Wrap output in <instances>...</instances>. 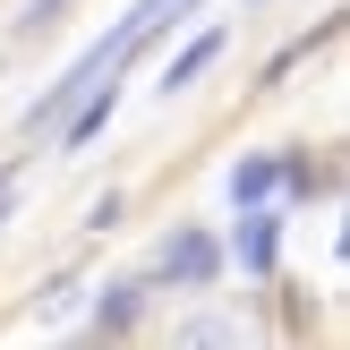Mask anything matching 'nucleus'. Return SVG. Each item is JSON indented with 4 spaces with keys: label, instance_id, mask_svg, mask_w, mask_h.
Instances as JSON below:
<instances>
[{
    "label": "nucleus",
    "instance_id": "1",
    "mask_svg": "<svg viewBox=\"0 0 350 350\" xmlns=\"http://www.w3.org/2000/svg\"><path fill=\"white\" fill-rule=\"evenodd\" d=\"M214 273H222V239H214V231H171V239H163V282L214 291Z\"/></svg>",
    "mask_w": 350,
    "mask_h": 350
},
{
    "label": "nucleus",
    "instance_id": "5",
    "mask_svg": "<svg viewBox=\"0 0 350 350\" xmlns=\"http://www.w3.org/2000/svg\"><path fill=\"white\" fill-rule=\"evenodd\" d=\"M222 43H231V34H222V26H214V34H197V43H188V51H180V60H171V68H163V94H180V85H197V77H205V68H214V60H222Z\"/></svg>",
    "mask_w": 350,
    "mask_h": 350
},
{
    "label": "nucleus",
    "instance_id": "2",
    "mask_svg": "<svg viewBox=\"0 0 350 350\" xmlns=\"http://www.w3.org/2000/svg\"><path fill=\"white\" fill-rule=\"evenodd\" d=\"M273 248H282V214L248 205V214H239V231H231V256H239L248 273H273Z\"/></svg>",
    "mask_w": 350,
    "mask_h": 350
},
{
    "label": "nucleus",
    "instance_id": "4",
    "mask_svg": "<svg viewBox=\"0 0 350 350\" xmlns=\"http://www.w3.org/2000/svg\"><path fill=\"white\" fill-rule=\"evenodd\" d=\"M273 188H282V154H239V171H231V205H265Z\"/></svg>",
    "mask_w": 350,
    "mask_h": 350
},
{
    "label": "nucleus",
    "instance_id": "6",
    "mask_svg": "<svg viewBox=\"0 0 350 350\" xmlns=\"http://www.w3.org/2000/svg\"><path fill=\"white\" fill-rule=\"evenodd\" d=\"M282 188H291V197H325V188H334V171L308 163V154H282Z\"/></svg>",
    "mask_w": 350,
    "mask_h": 350
},
{
    "label": "nucleus",
    "instance_id": "7",
    "mask_svg": "<svg viewBox=\"0 0 350 350\" xmlns=\"http://www.w3.org/2000/svg\"><path fill=\"white\" fill-rule=\"evenodd\" d=\"M9 205H17V163L0 171V222H9Z\"/></svg>",
    "mask_w": 350,
    "mask_h": 350
},
{
    "label": "nucleus",
    "instance_id": "3",
    "mask_svg": "<svg viewBox=\"0 0 350 350\" xmlns=\"http://www.w3.org/2000/svg\"><path fill=\"white\" fill-rule=\"evenodd\" d=\"M146 299H154V282H111L94 299V334H111V342H129L137 325H146Z\"/></svg>",
    "mask_w": 350,
    "mask_h": 350
}]
</instances>
